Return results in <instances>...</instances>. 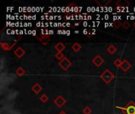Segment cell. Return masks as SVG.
Returning a JSON list of instances; mask_svg holds the SVG:
<instances>
[{"label": "cell", "mask_w": 135, "mask_h": 114, "mask_svg": "<svg viewBox=\"0 0 135 114\" xmlns=\"http://www.w3.org/2000/svg\"><path fill=\"white\" fill-rule=\"evenodd\" d=\"M55 58L57 59V60H63L64 58H65V56H64V55L62 54V52H57L56 54H55Z\"/></svg>", "instance_id": "ac0fdd59"}, {"label": "cell", "mask_w": 135, "mask_h": 114, "mask_svg": "<svg viewBox=\"0 0 135 114\" xmlns=\"http://www.w3.org/2000/svg\"><path fill=\"white\" fill-rule=\"evenodd\" d=\"M48 99H49V98L47 94H42L40 98V100L42 102V103H46L48 101Z\"/></svg>", "instance_id": "2e32d148"}, {"label": "cell", "mask_w": 135, "mask_h": 114, "mask_svg": "<svg viewBox=\"0 0 135 114\" xmlns=\"http://www.w3.org/2000/svg\"><path fill=\"white\" fill-rule=\"evenodd\" d=\"M107 51L111 54V55H113V54H115V52H116V51H117V48L113 45V44H111V45H109L108 47V48H107Z\"/></svg>", "instance_id": "4fadbf2b"}, {"label": "cell", "mask_w": 135, "mask_h": 114, "mask_svg": "<svg viewBox=\"0 0 135 114\" xmlns=\"http://www.w3.org/2000/svg\"><path fill=\"white\" fill-rule=\"evenodd\" d=\"M78 25H79V23H78V22H77V23H75V24H74V28H75V27H78Z\"/></svg>", "instance_id": "603a6c76"}, {"label": "cell", "mask_w": 135, "mask_h": 114, "mask_svg": "<svg viewBox=\"0 0 135 114\" xmlns=\"http://www.w3.org/2000/svg\"><path fill=\"white\" fill-rule=\"evenodd\" d=\"M54 103L59 107V108H62L66 103V100L62 96V95H59L54 101Z\"/></svg>", "instance_id": "277c9868"}, {"label": "cell", "mask_w": 135, "mask_h": 114, "mask_svg": "<svg viewBox=\"0 0 135 114\" xmlns=\"http://www.w3.org/2000/svg\"><path fill=\"white\" fill-rule=\"evenodd\" d=\"M66 48V45L62 43V42H59L55 45V49L58 52H62V51H64Z\"/></svg>", "instance_id": "9c48e42d"}, {"label": "cell", "mask_w": 135, "mask_h": 114, "mask_svg": "<svg viewBox=\"0 0 135 114\" xmlns=\"http://www.w3.org/2000/svg\"><path fill=\"white\" fill-rule=\"evenodd\" d=\"M59 67H60L62 70L67 71V70L71 67L72 63H71V61H70L68 58L65 57L63 60H62L61 61H59Z\"/></svg>", "instance_id": "3957f363"}, {"label": "cell", "mask_w": 135, "mask_h": 114, "mask_svg": "<svg viewBox=\"0 0 135 114\" xmlns=\"http://www.w3.org/2000/svg\"><path fill=\"white\" fill-rule=\"evenodd\" d=\"M15 73H16V75H17V76H19V77H21V76L25 75V70L23 67H18V68L16 70Z\"/></svg>", "instance_id": "8fae6325"}, {"label": "cell", "mask_w": 135, "mask_h": 114, "mask_svg": "<svg viewBox=\"0 0 135 114\" xmlns=\"http://www.w3.org/2000/svg\"><path fill=\"white\" fill-rule=\"evenodd\" d=\"M131 67V63H129V61H127V60H123L122 62V64L120 66V68L123 71H127Z\"/></svg>", "instance_id": "8992f818"}, {"label": "cell", "mask_w": 135, "mask_h": 114, "mask_svg": "<svg viewBox=\"0 0 135 114\" xmlns=\"http://www.w3.org/2000/svg\"><path fill=\"white\" fill-rule=\"evenodd\" d=\"M130 26H131V24H130L128 21H125L124 23H123V27L124 29H129Z\"/></svg>", "instance_id": "44dd1931"}, {"label": "cell", "mask_w": 135, "mask_h": 114, "mask_svg": "<svg viewBox=\"0 0 135 114\" xmlns=\"http://www.w3.org/2000/svg\"><path fill=\"white\" fill-rule=\"evenodd\" d=\"M129 5H130V3H129V2H127V1H119L118 2H117V6H118V8H124V7H126V6H129Z\"/></svg>", "instance_id": "7c38bea8"}, {"label": "cell", "mask_w": 135, "mask_h": 114, "mask_svg": "<svg viewBox=\"0 0 135 114\" xmlns=\"http://www.w3.org/2000/svg\"><path fill=\"white\" fill-rule=\"evenodd\" d=\"M108 25H109L108 23H106V24H105V27H108Z\"/></svg>", "instance_id": "f546056e"}, {"label": "cell", "mask_w": 135, "mask_h": 114, "mask_svg": "<svg viewBox=\"0 0 135 114\" xmlns=\"http://www.w3.org/2000/svg\"><path fill=\"white\" fill-rule=\"evenodd\" d=\"M32 34L33 36H36V31H35V30H32Z\"/></svg>", "instance_id": "cb8c5ba5"}, {"label": "cell", "mask_w": 135, "mask_h": 114, "mask_svg": "<svg viewBox=\"0 0 135 114\" xmlns=\"http://www.w3.org/2000/svg\"><path fill=\"white\" fill-rule=\"evenodd\" d=\"M83 33H84L85 35H89V31H88L87 29H84V30H83Z\"/></svg>", "instance_id": "7402d4cb"}, {"label": "cell", "mask_w": 135, "mask_h": 114, "mask_svg": "<svg viewBox=\"0 0 135 114\" xmlns=\"http://www.w3.org/2000/svg\"><path fill=\"white\" fill-rule=\"evenodd\" d=\"M1 48H2V49H3L4 51H9L12 47L11 46H9V44H8V43H6V42H1Z\"/></svg>", "instance_id": "5bb4252c"}, {"label": "cell", "mask_w": 135, "mask_h": 114, "mask_svg": "<svg viewBox=\"0 0 135 114\" xmlns=\"http://www.w3.org/2000/svg\"><path fill=\"white\" fill-rule=\"evenodd\" d=\"M81 48V45H80L79 43H74V44L72 45V49H73V51H74V52H79Z\"/></svg>", "instance_id": "9a60e30c"}, {"label": "cell", "mask_w": 135, "mask_h": 114, "mask_svg": "<svg viewBox=\"0 0 135 114\" xmlns=\"http://www.w3.org/2000/svg\"><path fill=\"white\" fill-rule=\"evenodd\" d=\"M54 33V31L53 30H49V35L50 34H53Z\"/></svg>", "instance_id": "d4e9b609"}, {"label": "cell", "mask_w": 135, "mask_h": 114, "mask_svg": "<svg viewBox=\"0 0 135 114\" xmlns=\"http://www.w3.org/2000/svg\"><path fill=\"white\" fill-rule=\"evenodd\" d=\"M32 91H33L35 94H40V93L42 91L43 88H42V86H41L39 83H35V84L32 86Z\"/></svg>", "instance_id": "30bf717a"}, {"label": "cell", "mask_w": 135, "mask_h": 114, "mask_svg": "<svg viewBox=\"0 0 135 114\" xmlns=\"http://www.w3.org/2000/svg\"><path fill=\"white\" fill-rule=\"evenodd\" d=\"M84 26H87V22H84Z\"/></svg>", "instance_id": "f1b7e54d"}, {"label": "cell", "mask_w": 135, "mask_h": 114, "mask_svg": "<svg viewBox=\"0 0 135 114\" xmlns=\"http://www.w3.org/2000/svg\"><path fill=\"white\" fill-rule=\"evenodd\" d=\"M66 26H68V27H70V23H66Z\"/></svg>", "instance_id": "4316f807"}, {"label": "cell", "mask_w": 135, "mask_h": 114, "mask_svg": "<svg viewBox=\"0 0 135 114\" xmlns=\"http://www.w3.org/2000/svg\"><path fill=\"white\" fill-rule=\"evenodd\" d=\"M121 25H123V24L121 23V21L119 20H116L113 23V27L115 28V29H119Z\"/></svg>", "instance_id": "e0dca14e"}, {"label": "cell", "mask_w": 135, "mask_h": 114, "mask_svg": "<svg viewBox=\"0 0 135 114\" xmlns=\"http://www.w3.org/2000/svg\"><path fill=\"white\" fill-rule=\"evenodd\" d=\"M59 114H66V112H64V111H61V112H60Z\"/></svg>", "instance_id": "484cf974"}, {"label": "cell", "mask_w": 135, "mask_h": 114, "mask_svg": "<svg viewBox=\"0 0 135 114\" xmlns=\"http://www.w3.org/2000/svg\"><path fill=\"white\" fill-rule=\"evenodd\" d=\"M123 112L124 114H135V103L130 102L126 107L123 108Z\"/></svg>", "instance_id": "7a4b0ae2"}, {"label": "cell", "mask_w": 135, "mask_h": 114, "mask_svg": "<svg viewBox=\"0 0 135 114\" xmlns=\"http://www.w3.org/2000/svg\"><path fill=\"white\" fill-rule=\"evenodd\" d=\"M93 64H94L96 67H100V66L104 63V59H103L100 55H97V56L93 58Z\"/></svg>", "instance_id": "5b68a950"}, {"label": "cell", "mask_w": 135, "mask_h": 114, "mask_svg": "<svg viewBox=\"0 0 135 114\" xmlns=\"http://www.w3.org/2000/svg\"><path fill=\"white\" fill-rule=\"evenodd\" d=\"M114 77H115V75L112 74V72L109 69L104 70V71L100 75V79L106 84H109L111 83V81L114 79Z\"/></svg>", "instance_id": "6da1fadb"}, {"label": "cell", "mask_w": 135, "mask_h": 114, "mask_svg": "<svg viewBox=\"0 0 135 114\" xmlns=\"http://www.w3.org/2000/svg\"><path fill=\"white\" fill-rule=\"evenodd\" d=\"M133 26H134V28H135V21H134V24H133Z\"/></svg>", "instance_id": "4dcf8cb0"}, {"label": "cell", "mask_w": 135, "mask_h": 114, "mask_svg": "<svg viewBox=\"0 0 135 114\" xmlns=\"http://www.w3.org/2000/svg\"><path fill=\"white\" fill-rule=\"evenodd\" d=\"M122 62H123V60H121L120 59H116L115 60V62H114V64H115V66L116 67H120V66L122 64Z\"/></svg>", "instance_id": "d6986e66"}, {"label": "cell", "mask_w": 135, "mask_h": 114, "mask_svg": "<svg viewBox=\"0 0 135 114\" xmlns=\"http://www.w3.org/2000/svg\"><path fill=\"white\" fill-rule=\"evenodd\" d=\"M91 113H92V110L90 109V107L86 106V107H85V108H84V110H83V113L91 114Z\"/></svg>", "instance_id": "ffe728a7"}, {"label": "cell", "mask_w": 135, "mask_h": 114, "mask_svg": "<svg viewBox=\"0 0 135 114\" xmlns=\"http://www.w3.org/2000/svg\"><path fill=\"white\" fill-rule=\"evenodd\" d=\"M69 34H70V31H66V35H69Z\"/></svg>", "instance_id": "83f0119b"}, {"label": "cell", "mask_w": 135, "mask_h": 114, "mask_svg": "<svg viewBox=\"0 0 135 114\" xmlns=\"http://www.w3.org/2000/svg\"><path fill=\"white\" fill-rule=\"evenodd\" d=\"M14 55L17 57V58H21L25 54V51L23 49V48L21 47H18L16 48V50L14 51Z\"/></svg>", "instance_id": "52a82bcc"}, {"label": "cell", "mask_w": 135, "mask_h": 114, "mask_svg": "<svg viewBox=\"0 0 135 114\" xmlns=\"http://www.w3.org/2000/svg\"><path fill=\"white\" fill-rule=\"evenodd\" d=\"M37 39L44 44V45H47L49 41H50V38L49 36H45V35H41L40 37H37Z\"/></svg>", "instance_id": "ba28073f"}]
</instances>
